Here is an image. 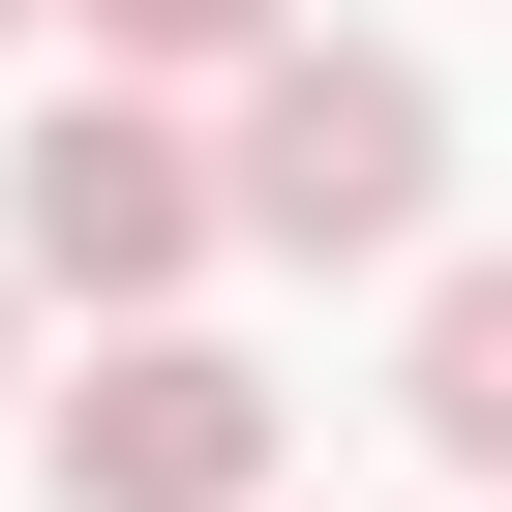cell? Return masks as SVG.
Returning a JSON list of instances; mask_svg holds the SVG:
<instances>
[{"instance_id":"7","label":"cell","mask_w":512,"mask_h":512,"mask_svg":"<svg viewBox=\"0 0 512 512\" xmlns=\"http://www.w3.org/2000/svg\"><path fill=\"white\" fill-rule=\"evenodd\" d=\"M0 31H31V0H0Z\"/></svg>"},{"instance_id":"5","label":"cell","mask_w":512,"mask_h":512,"mask_svg":"<svg viewBox=\"0 0 512 512\" xmlns=\"http://www.w3.org/2000/svg\"><path fill=\"white\" fill-rule=\"evenodd\" d=\"M302 0H91V61H272Z\"/></svg>"},{"instance_id":"1","label":"cell","mask_w":512,"mask_h":512,"mask_svg":"<svg viewBox=\"0 0 512 512\" xmlns=\"http://www.w3.org/2000/svg\"><path fill=\"white\" fill-rule=\"evenodd\" d=\"M211 181H241V241H302V272H392V241H422V181H452V91H422L392 31H272Z\"/></svg>"},{"instance_id":"2","label":"cell","mask_w":512,"mask_h":512,"mask_svg":"<svg viewBox=\"0 0 512 512\" xmlns=\"http://www.w3.org/2000/svg\"><path fill=\"white\" fill-rule=\"evenodd\" d=\"M211 241H241V181H211L151 91H61L31 151H0V272H31V302H121V332H181V272H211Z\"/></svg>"},{"instance_id":"6","label":"cell","mask_w":512,"mask_h":512,"mask_svg":"<svg viewBox=\"0 0 512 512\" xmlns=\"http://www.w3.org/2000/svg\"><path fill=\"white\" fill-rule=\"evenodd\" d=\"M0 392H31V272H0Z\"/></svg>"},{"instance_id":"3","label":"cell","mask_w":512,"mask_h":512,"mask_svg":"<svg viewBox=\"0 0 512 512\" xmlns=\"http://www.w3.org/2000/svg\"><path fill=\"white\" fill-rule=\"evenodd\" d=\"M31 452H61V512H272L302 392L241 362V332H91V362L31 392Z\"/></svg>"},{"instance_id":"4","label":"cell","mask_w":512,"mask_h":512,"mask_svg":"<svg viewBox=\"0 0 512 512\" xmlns=\"http://www.w3.org/2000/svg\"><path fill=\"white\" fill-rule=\"evenodd\" d=\"M392 422H422L452 482H512V241H482V272H422V332H392Z\"/></svg>"}]
</instances>
